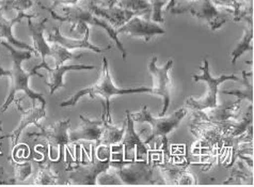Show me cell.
I'll list each match as a JSON object with an SVG mask.
<instances>
[{
	"mask_svg": "<svg viewBox=\"0 0 254 187\" xmlns=\"http://www.w3.org/2000/svg\"><path fill=\"white\" fill-rule=\"evenodd\" d=\"M1 45L9 50L12 66L9 70H4L1 67V64H0V76H8L10 79L9 93L8 95H6L2 105H0V111L5 112L6 109L10 107V105L15 100L16 93L20 91H23L28 97L33 100V102H35V100H40L41 104L46 105V99L42 95V93L35 92L29 86L30 78L32 76L35 75L39 77H43V75L39 73L38 70L43 69L44 63L46 62H41L37 67H34L30 71L27 72L22 68V63L25 60L30 59L32 53L29 52V50H19L18 48L14 47L5 41L1 42Z\"/></svg>",
	"mask_w": 254,
	"mask_h": 187,
	"instance_id": "1",
	"label": "cell"
},
{
	"mask_svg": "<svg viewBox=\"0 0 254 187\" xmlns=\"http://www.w3.org/2000/svg\"><path fill=\"white\" fill-rule=\"evenodd\" d=\"M136 93H152V88L147 87H138V88H119L114 84L112 77L110 75V70L108 67V61L106 57H103V70L102 74L98 81L90 86L88 88H84L76 92L67 99L63 100L60 104V107H69L75 106L78 100L83 96H90L91 98H95L96 96H101L105 99V103H103V109L106 112V117H107V122L111 123V112H110V99L111 97L117 95H124V94H136Z\"/></svg>",
	"mask_w": 254,
	"mask_h": 187,
	"instance_id": "2",
	"label": "cell"
},
{
	"mask_svg": "<svg viewBox=\"0 0 254 187\" xmlns=\"http://www.w3.org/2000/svg\"><path fill=\"white\" fill-rule=\"evenodd\" d=\"M154 167L145 161H110L104 179L107 185H153Z\"/></svg>",
	"mask_w": 254,
	"mask_h": 187,
	"instance_id": "3",
	"label": "cell"
},
{
	"mask_svg": "<svg viewBox=\"0 0 254 187\" xmlns=\"http://www.w3.org/2000/svg\"><path fill=\"white\" fill-rule=\"evenodd\" d=\"M39 4H40L42 9H45L49 13H51V15L54 19H57V20H60V21H68V23L72 24L73 26H72V28H70V31H73L75 28H78L80 25H83V24L92 25V26L103 28V29L107 31L110 39H112V41L116 43V45L118 46V48L120 49V52H121V54H122L123 59L124 60L126 59L127 52H126V49L124 48L121 41L119 40V37H118L119 34L117 33L115 28L112 27L108 23V21H106L105 19L95 15V14L91 12L87 8V6L84 8V6H82L78 3L72 4V5H64L62 8L63 12H64V16H60L54 10L48 9L47 6H44L43 4H41V3H39Z\"/></svg>",
	"mask_w": 254,
	"mask_h": 187,
	"instance_id": "4",
	"label": "cell"
},
{
	"mask_svg": "<svg viewBox=\"0 0 254 187\" xmlns=\"http://www.w3.org/2000/svg\"><path fill=\"white\" fill-rule=\"evenodd\" d=\"M167 9L172 14L191 13L206 21L213 31L220 29L227 21V15L218 10L213 0H170Z\"/></svg>",
	"mask_w": 254,
	"mask_h": 187,
	"instance_id": "5",
	"label": "cell"
},
{
	"mask_svg": "<svg viewBox=\"0 0 254 187\" xmlns=\"http://www.w3.org/2000/svg\"><path fill=\"white\" fill-rule=\"evenodd\" d=\"M203 67L200 69L203 71L202 75H192L193 82H205L207 86L206 94L199 99H194L193 97H188L185 100V105L187 108L193 111H203L208 108H215L218 105V92H219V86L227 81L242 82L241 78L236 75H225L221 74L218 77H213L209 72V61L207 56L204 58Z\"/></svg>",
	"mask_w": 254,
	"mask_h": 187,
	"instance_id": "6",
	"label": "cell"
},
{
	"mask_svg": "<svg viewBox=\"0 0 254 187\" xmlns=\"http://www.w3.org/2000/svg\"><path fill=\"white\" fill-rule=\"evenodd\" d=\"M32 17L28 18V28H29L33 45L37 55L41 56L42 62H46V57H52L55 59V66H61L67 60H74L79 59L82 57L80 55H74L58 44H54V43H49L44 38V31H45V25L47 23L48 18L42 19L39 23H33Z\"/></svg>",
	"mask_w": 254,
	"mask_h": 187,
	"instance_id": "7",
	"label": "cell"
},
{
	"mask_svg": "<svg viewBox=\"0 0 254 187\" xmlns=\"http://www.w3.org/2000/svg\"><path fill=\"white\" fill-rule=\"evenodd\" d=\"M130 117L133 122H139V123H149L152 126V133L144 141L145 145H150V143L156 138L160 137L165 141V145L167 142L168 135L180 125L183 119L185 118L187 114V108H180L175 110L173 113L169 114V116H162L158 118H154L151 112L149 111L147 106H143V108L139 112H129ZM167 146V145H166Z\"/></svg>",
	"mask_w": 254,
	"mask_h": 187,
	"instance_id": "8",
	"label": "cell"
},
{
	"mask_svg": "<svg viewBox=\"0 0 254 187\" xmlns=\"http://www.w3.org/2000/svg\"><path fill=\"white\" fill-rule=\"evenodd\" d=\"M157 57L153 56L149 63L150 73L153 76L154 86L152 88V94L159 95L164 102L162 109L159 112V117L166 116L169 106L171 102V91H172V81L169 77V71L173 66V60L170 59L167 61L164 66L158 68L156 66Z\"/></svg>",
	"mask_w": 254,
	"mask_h": 187,
	"instance_id": "9",
	"label": "cell"
},
{
	"mask_svg": "<svg viewBox=\"0 0 254 187\" xmlns=\"http://www.w3.org/2000/svg\"><path fill=\"white\" fill-rule=\"evenodd\" d=\"M92 160L88 163H81L72 169L68 177L70 184L73 185H95L97 177L108 169L111 158H95L92 153Z\"/></svg>",
	"mask_w": 254,
	"mask_h": 187,
	"instance_id": "10",
	"label": "cell"
},
{
	"mask_svg": "<svg viewBox=\"0 0 254 187\" xmlns=\"http://www.w3.org/2000/svg\"><path fill=\"white\" fill-rule=\"evenodd\" d=\"M118 34L125 33L133 38H142L145 42L150 41L154 35L166 34V30L158 23L150 18H143L142 15H136L127 20L124 25L116 30Z\"/></svg>",
	"mask_w": 254,
	"mask_h": 187,
	"instance_id": "11",
	"label": "cell"
},
{
	"mask_svg": "<svg viewBox=\"0 0 254 187\" xmlns=\"http://www.w3.org/2000/svg\"><path fill=\"white\" fill-rule=\"evenodd\" d=\"M69 127L70 120H60L54 122L53 124L46 127H40L42 131L39 134H32L31 136H37V137L44 138L51 149H57L58 154L62 155L63 149L68 146L69 141Z\"/></svg>",
	"mask_w": 254,
	"mask_h": 187,
	"instance_id": "12",
	"label": "cell"
},
{
	"mask_svg": "<svg viewBox=\"0 0 254 187\" xmlns=\"http://www.w3.org/2000/svg\"><path fill=\"white\" fill-rule=\"evenodd\" d=\"M89 37H90V29L89 27L86 28V31L83 33V37L81 39H68L66 37L63 35L59 29V27H56L54 32L48 33L47 35V41L49 43H54V44H58L62 47H64L67 50H73V49H89L92 50L94 53L97 54H103L107 50L112 48V45H108L107 47L105 48H101L98 46L93 45L92 43H90L89 41Z\"/></svg>",
	"mask_w": 254,
	"mask_h": 187,
	"instance_id": "13",
	"label": "cell"
},
{
	"mask_svg": "<svg viewBox=\"0 0 254 187\" xmlns=\"http://www.w3.org/2000/svg\"><path fill=\"white\" fill-rule=\"evenodd\" d=\"M16 107L20 111H22V118H20L18 126L14 129V131H12L8 136L12 142L13 147L17 146L20 135H22L23 131L27 126L33 124V125H37L38 127H41L39 124V121L46 117V109H45L46 105L42 104L40 107L33 105L32 107H30V108L24 109L23 107L20 106V104L16 102Z\"/></svg>",
	"mask_w": 254,
	"mask_h": 187,
	"instance_id": "14",
	"label": "cell"
},
{
	"mask_svg": "<svg viewBox=\"0 0 254 187\" xmlns=\"http://www.w3.org/2000/svg\"><path fill=\"white\" fill-rule=\"evenodd\" d=\"M87 8L98 17H103V19L108 21L114 28L121 27L131 17L139 15L136 12L118 8L117 5L112 6V8H105V6L96 4L94 0H88Z\"/></svg>",
	"mask_w": 254,
	"mask_h": 187,
	"instance_id": "15",
	"label": "cell"
},
{
	"mask_svg": "<svg viewBox=\"0 0 254 187\" xmlns=\"http://www.w3.org/2000/svg\"><path fill=\"white\" fill-rule=\"evenodd\" d=\"M4 12L0 8V40L4 39L9 44L13 45L14 47H16L18 49H24V50H29L32 54L34 53L35 56H38L37 53H35L34 48L31 45H28L27 43H24L22 41L17 40L15 37L13 35V27L16 24H19L24 18H29L33 17L34 15H28L25 12H18L16 16H14L13 18H5L4 16Z\"/></svg>",
	"mask_w": 254,
	"mask_h": 187,
	"instance_id": "16",
	"label": "cell"
},
{
	"mask_svg": "<svg viewBox=\"0 0 254 187\" xmlns=\"http://www.w3.org/2000/svg\"><path fill=\"white\" fill-rule=\"evenodd\" d=\"M43 69L48 72V81H45L46 86L49 88V94L53 95L54 93L60 88L64 87V75L72 71H92L97 69L94 66H86V64H61L56 68H49L47 62L44 63Z\"/></svg>",
	"mask_w": 254,
	"mask_h": 187,
	"instance_id": "17",
	"label": "cell"
},
{
	"mask_svg": "<svg viewBox=\"0 0 254 187\" xmlns=\"http://www.w3.org/2000/svg\"><path fill=\"white\" fill-rule=\"evenodd\" d=\"M80 120L81 122L78 127L73 129V131H69L68 133L70 143L79 140H89L95 141L96 145L101 138L103 131V117L101 120H90L80 114Z\"/></svg>",
	"mask_w": 254,
	"mask_h": 187,
	"instance_id": "18",
	"label": "cell"
},
{
	"mask_svg": "<svg viewBox=\"0 0 254 187\" xmlns=\"http://www.w3.org/2000/svg\"><path fill=\"white\" fill-rule=\"evenodd\" d=\"M126 126H125V131L123 138L121 142L119 145H121L124 147L125 150V156L128 155L129 152H131L132 150L137 151V154L139 156L142 155H147L149 154V150H147V147L145 143L141 140L139 134L136 132L135 125H133V120L130 117L129 110H126Z\"/></svg>",
	"mask_w": 254,
	"mask_h": 187,
	"instance_id": "19",
	"label": "cell"
},
{
	"mask_svg": "<svg viewBox=\"0 0 254 187\" xmlns=\"http://www.w3.org/2000/svg\"><path fill=\"white\" fill-rule=\"evenodd\" d=\"M242 102V99L237 98V100L234 103L228 102L221 105H217L215 108H211L213 110L209 112L207 118L209 119V121L217 125H220L224 123V122L236 119L241 114Z\"/></svg>",
	"mask_w": 254,
	"mask_h": 187,
	"instance_id": "20",
	"label": "cell"
},
{
	"mask_svg": "<svg viewBox=\"0 0 254 187\" xmlns=\"http://www.w3.org/2000/svg\"><path fill=\"white\" fill-rule=\"evenodd\" d=\"M103 120H104V124H103V131L101 138L98 140V142L95 145V147H114L116 145H119L121 142L124 131H125V126H126V121L123 124L122 127H118L116 125H112V123H108L107 120H106V112L103 109Z\"/></svg>",
	"mask_w": 254,
	"mask_h": 187,
	"instance_id": "21",
	"label": "cell"
},
{
	"mask_svg": "<svg viewBox=\"0 0 254 187\" xmlns=\"http://www.w3.org/2000/svg\"><path fill=\"white\" fill-rule=\"evenodd\" d=\"M246 27H245V32L242 40L239 41L235 49L232 52V64H235L237 59L246 52H253V46H252V40H253V18L246 19Z\"/></svg>",
	"mask_w": 254,
	"mask_h": 187,
	"instance_id": "22",
	"label": "cell"
},
{
	"mask_svg": "<svg viewBox=\"0 0 254 187\" xmlns=\"http://www.w3.org/2000/svg\"><path fill=\"white\" fill-rule=\"evenodd\" d=\"M116 5L118 8L136 12L139 15L143 16L149 14L151 16L152 8L149 0H117Z\"/></svg>",
	"mask_w": 254,
	"mask_h": 187,
	"instance_id": "23",
	"label": "cell"
},
{
	"mask_svg": "<svg viewBox=\"0 0 254 187\" xmlns=\"http://www.w3.org/2000/svg\"><path fill=\"white\" fill-rule=\"evenodd\" d=\"M253 73L250 72H243V85H244V88L242 90H234V91H221V93L223 94H229V95H235L237 96L239 99H246L248 100L250 103H253V85L249 83V76L252 75Z\"/></svg>",
	"mask_w": 254,
	"mask_h": 187,
	"instance_id": "24",
	"label": "cell"
},
{
	"mask_svg": "<svg viewBox=\"0 0 254 187\" xmlns=\"http://www.w3.org/2000/svg\"><path fill=\"white\" fill-rule=\"evenodd\" d=\"M58 176L49 167H42L39 169L37 176L34 178L33 185L44 186V185H57Z\"/></svg>",
	"mask_w": 254,
	"mask_h": 187,
	"instance_id": "25",
	"label": "cell"
},
{
	"mask_svg": "<svg viewBox=\"0 0 254 187\" xmlns=\"http://www.w3.org/2000/svg\"><path fill=\"white\" fill-rule=\"evenodd\" d=\"M185 169H182L179 166H169L162 167L160 169V172L162 175V178L166 180L165 184H173V185H179V181L182 177V175L184 174Z\"/></svg>",
	"mask_w": 254,
	"mask_h": 187,
	"instance_id": "26",
	"label": "cell"
},
{
	"mask_svg": "<svg viewBox=\"0 0 254 187\" xmlns=\"http://www.w3.org/2000/svg\"><path fill=\"white\" fill-rule=\"evenodd\" d=\"M14 180L15 181H24L32 174V164L29 162L14 163Z\"/></svg>",
	"mask_w": 254,
	"mask_h": 187,
	"instance_id": "27",
	"label": "cell"
},
{
	"mask_svg": "<svg viewBox=\"0 0 254 187\" xmlns=\"http://www.w3.org/2000/svg\"><path fill=\"white\" fill-rule=\"evenodd\" d=\"M151 4V17L150 19L156 21V23H164V16H162V9L164 6L170 2V0H149Z\"/></svg>",
	"mask_w": 254,
	"mask_h": 187,
	"instance_id": "28",
	"label": "cell"
},
{
	"mask_svg": "<svg viewBox=\"0 0 254 187\" xmlns=\"http://www.w3.org/2000/svg\"><path fill=\"white\" fill-rule=\"evenodd\" d=\"M53 3L52 5L49 6L48 9L54 10L55 8H57V6L63 4V5H72V4H77L78 3L80 0H52Z\"/></svg>",
	"mask_w": 254,
	"mask_h": 187,
	"instance_id": "29",
	"label": "cell"
},
{
	"mask_svg": "<svg viewBox=\"0 0 254 187\" xmlns=\"http://www.w3.org/2000/svg\"><path fill=\"white\" fill-rule=\"evenodd\" d=\"M13 1H15V0H1V6H0V8H1L3 12L9 11L10 5L12 4Z\"/></svg>",
	"mask_w": 254,
	"mask_h": 187,
	"instance_id": "30",
	"label": "cell"
},
{
	"mask_svg": "<svg viewBox=\"0 0 254 187\" xmlns=\"http://www.w3.org/2000/svg\"><path fill=\"white\" fill-rule=\"evenodd\" d=\"M0 133H3V127H2V120H0Z\"/></svg>",
	"mask_w": 254,
	"mask_h": 187,
	"instance_id": "31",
	"label": "cell"
},
{
	"mask_svg": "<svg viewBox=\"0 0 254 187\" xmlns=\"http://www.w3.org/2000/svg\"><path fill=\"white\" fill-rule=\"evenodd\" d=\"M0 6H1V0H0Z\"/></svg>",
	"mask_w": 254,
	"mask_h": 187,
	"instance_id": "32",
	"label": "cell"
}]
</instances>
